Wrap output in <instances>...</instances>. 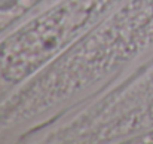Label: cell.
<instances>
[{
  "mask_svg": "<svg viewBox=\"0 0 153 144\" xmlns=\"http://www.w3.org/2000/svg\"><path fill=\"white\" fill-rule=\"evenodd\" d=\"M119 0H64L0 43V77L19 82L61 53Z\"/></svg>",
  "mask_w": 153,
  "mask_h": 144,
  "instance_id": "6da1fadb",
  "label": "cell"
}]
</instances>
